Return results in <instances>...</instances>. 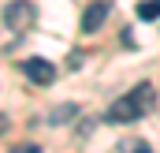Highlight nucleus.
I'll return each instance as SVG.
<instances>
[{
	"mask_svg": "<svg viewBox=\"0 0 160 153\" xmlns=\"http://www.w3.org/2000/svg\"><path fill=\"white\" fill-rule=\"evenodd\" d=\"M34 19H38V8H34L30 0H11V4L4 8V26L15 30V34H26V30L34 26Z\"/></svg>",
	"mask_w": 160,
	"mask_h": 153,
	"instance_id": "2",
	"label": "nucleus"
},
{
	"mask_svg": "<svg viewBox=\"0 0 160 153\" xmlns=\"http://www.w3.org/2000/svg\"><path fill=\"white\" fill-rule=\"evenodd\" d=\"M138 19H145V23H153V19H160V0H142L138 8Z\"/></svg>",
	"mask_w": 160,
	"mask_h": 153,
	"instance_id": "5",
	"label": "nucleus"
},
{
	"mask_svg": "<svg viewBox=\"0 0 160 153\" xmlns=\"http://www.w3.org/2000/svg\"><path fill=\"white\" fill-rule=\"evenodd\" d=\"M119 150H123V153H153L149 146H145V142H123Z\"/></svg>",
	"mask_w": 160,
	"mask_h": 153,
	"instance_id": "6",
	"label": "nucleus"
},
{
	"mask_svg": "<svg viewBox=\"0 0 160 153\" xmlns=\"http://www.w3.org/2000/svg\"><path fill=\"white\" fill-rule=\"evenodd\" d=\"M4 127H8V119H4V116H0V131H4Z\"/></svg>",
	"mask_w": 160,
	"mask_h": 153,
	"instance_id": "9",
	"label": "nucleus"
},
{
	"mask_svg": "<svg viewBox=\"0 0 160 153\" xmlns=\"http://www.w3.org/2000/svg\"><path fill=\"white\" fill-rule=\"evenodd\" d=\"M22 75L30 78V82H38V86H52V78H56V67L48 64V60H22Z\"/></svg>",
	"mask_w": 160,
	"mask_h": 153,
	"instance_id": "3",
	"label": "nucleus"
},
{
	"mask_svg": "<svg viewBox=\"0 0 160 153\" xmlns=\"http://www.w3.org/2000/svg\"><path fill=\"white\" fill-rule=\"evenodd\" d=\"M153 105H157V90L149 82H142V86H134L130 93H123L119 101L108 108V119L112 123H134V119L153 112Z\"/></svg>",
	"mask_w": 160,
	"mask_h": 153,
	"instance_id": "1",
	"label": "nucleus"
},
{
	"mask_svg": "<svg viewBox=\"0 0 160 153\" xmlns=\"http://www.w3.org/2000/svg\"><path fill=\"white\" fill-rule=\"evenodd\" d=\"M8 153H41V146H34V142H22V146H15V150H8Z\"/></svg>",
	"mask_w": 160,
	"mask_h": 153,
	"instance_id": "8",
	"label": "nucleus"
},
{
	"mask_svg": "<svg viewBox=\"0 0 160 153\" xmlns=\"http://www.w3.org/2000/svg\"><path fill=\"white\" fill-rule=\"evenodd\" d=\"M104 19H108V4H104V0H93V4L86 8V15H82V34L101 30V26H104Z\"/></svg>",
	"mask_w": 160,
	"mask_h": 153,
	"instance_id": "4",
	"label": "nucleus"
},
{
	"mask_svg": "<svg viewBox=\"0 0 160 153\" xmlns=\"http://www.w3.org/2000/svg\"><path fill=\"white\" fill-rule=\"evenodd\" d=\"M75 116V105H67V108H56L52 112V123H63V119H71Z\"/></svg>",
	"mask_w": 160,
	"mask_h": 153,
	"instance_id": "7",
	"label": "nucleus"
}]
</instances>
